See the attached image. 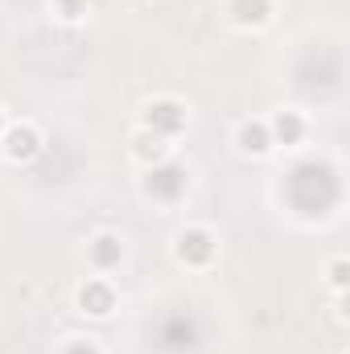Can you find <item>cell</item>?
I'll use <instances>...</instances> for the list:
<instances>
[{
	"instance_id": "cell-1",
	"label": "cell",
	"mask_w": 350,
	"mask_h": 354,
	"mask_svg": "<svg viewBox=\"0 0 350 354\" xmlns=\"http://www.w3.org/2000/svg\"><path fill=\"white\" fill-rule=\"evenodd\" d=\"M145 124H149V132H157V136H174V132L185 128V111L165 99V103H153V107H149Z\"/></svg>"
},
{
	"instance_id": "cell-11",
	"label": "cell",
	"mask_w": 350,
	"mask_h": 354,
	"mask_svg": "<svg viewBox=\"0 0 350 354\" xmlns=\"http://www.w3.org/2000/svg\"><path fill=\"white\" fill-rule=\"evenodd\" d=\"M58 8H62V17H83V0H58Z\"/></svg>"
},
{
	"instance_id": "cell-12",
	"label": "cell",
	"mask_w": 350,
	"mask_h": 354,
	"mask_svg": "<svg viewBox=\"0 0 350 354\" xmlns=\"http://www.w3.org/2000/svg\"><path fill=\"white\" fill-rule=\"evenodd\" d=\"M66 354H99V351H95L91 342H71V346H66Z\"/></svg>"
},
{
	"instance_id": "cell-4",
	"label": "cell",
	"mask_w": 350,
	"mask_h": 354,
	"mask_svg": "<svg viewBox=\"0 0 350 354\" xmlns=\"http://www.w3.org/2000/svg\"><path fill=\"white\" fill-rule=\"evenodd\" d=\"M4 140H8L4 153H8L12 161H29V157L37 153V132H33V128H12Z\"/></svg>"
},
{
	"instance_id": "cell-5",
	"label": "cell",
	"mask_w": 350,
	"mask_h": 354,
	"mask_svg": "<svg viewBox=\"0 0 350 354\" xmlns=\"http://www.w3.org/2000/svg\"><path fill=\"white\" fill-rule=\"evenodd\" d=\"M79 305H83L87 313H95V317H103V313H111V288H107L103 280H91L87 288L79 292Z\"/></svg>"
},
{
	"instance_id": "cell-10",
	"label": "cell",
	"mask_w": 350,
	"mask_h": 354,
	"mask_svg": "<svg viewBox=\"0 0 350 354\" xmlns=\"http://www.w3.org/2000/svg\"><path fill=\"white\" fill-rule=\"evenodd\" d=\"M136 153H140V157H161L165 145H161L157 132H140V136H136Z\"/></svg>"
},
{
	"instance_id": "cell-3",
	"label": "cell",
	"mask_w": 350,
	"mask_h": 354,
	"mask_svg": "<svg viewBox=\"0 0 350 354\" xmlns=\"http://www.w3.org/2000/svg\"><path fill=\"white\" fill-rule=\"evenodd\" d=\"M181 189H185V174L177 165H161L149 174V194H157V198H177Z\"/></svg>"
},
{
	"instance_id": "cell-7",
	"label": "cell",
	"mask_w": 350,
	"mask_h": 354,
	"mask_svg": "<svg viewBox=\"0 0 350 354\" xmlns=\"http://www.w3.org/2000/svg\"><path fill=\"white\" fill-rule=\"evenodd\" d=\"M120 256H124V248H120L116 235H99V239L91 243V264L95 268H116L120 264Z\"/></svg>"
},
{
	"instance_id": "cell-2",
	"label": "cell",
	"mask_w": 350,
	"mask_h": 354,
	"mask_svg": "<svg viewBox=\"0 0 350 354\" xmlns=\"http://www.w3.org/2000/svg\"><path fill=\"white\" fill-rule=\"evenodd\" d=\"M177 256H181L185 264H206V260L214 256V239H210L206 231H185V235L177 239Z\"/></svg>"
},
{
	"instance_id": "cell-6",
	"label": "cell",
	"mask_w": 350,
	"mask_h": 354,
	"mask_svg": "<svg viewBox=\"0 0 350 354\" xmlns=\"http://www.w3.org/2000/svg\"><path fill=\"white\" fill-rule=\"evenodd\" d=\"M301 132H305V124H301V115L297 111H280L276 120H272V140H280V145H297L301 140Z\"/></svg>"
},
{
	"instance_id": "cell-8",
	"label": "cell",
	"mask_w": 350,
	"mask_h": 354,
	"mask_svg": "<svg viewBox=\"0 0 350 354\" xmlns=\"http://www.w3.org/2000/svg\"><path fill=\"white\" fill-rule=\"evenodd\" d=\"M231 12L243 25H260L264 17H268V0H231Z\"/></svg>"
},
{
	"instance_id": "cell-9",
	"label": "cell",
	"mask_w": 350,
	"mask_h": 354,
	"mask_svg": "<svg viewBox=\"0 0 350 354\" xmlns=\"http://www.w3.org/2000/svg\"><path fill=\"white\" fill-rule=\"evenodd\" d=\"M239 145H243L248 153H268L272 136H268V128H264V124H243V128H239Z\"/></svg>"
}]
</instances>
